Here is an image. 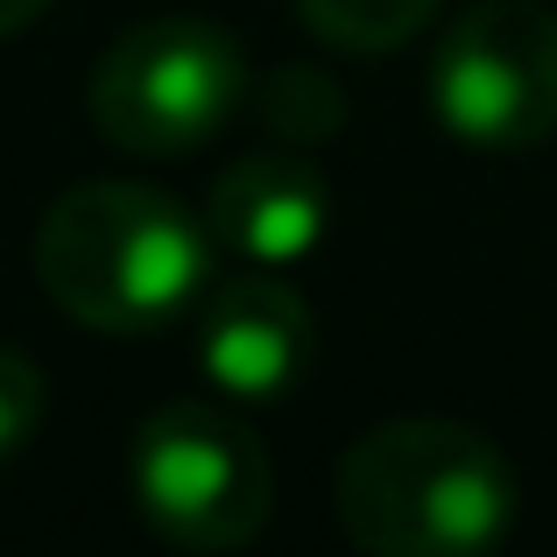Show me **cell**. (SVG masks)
<instances>
[{
	"instance_id": "5b68a950",
	"label": "cell",
	"mask_w": 557,
	"mask_h": 557,
	"mask_svg": "<svg viewBox=\"0 0 557 557\" xmlns=\"http://www.w3.org/2000/svg\"><path fill=\"white\" fill-rule=\"evenodd\" d=\"M431 121L480 156L557 135V14L544 0H473L431 50Z\"/></svg>"
},
{
	"instance_id": "ba28073f",
	"label": "cell",
	"mask_w": 557,
	"mask_h": 557,
	"mask_svg": "<svg viewBox=\"0 0 557 557\" xmlns=\"http://www.w3.org/2000/svg\"><path fill=\"white\" fill-rule=\"evenodd\" d=\"M437 8H445V0H297L311 36L332 42V50H346V57L403 50L409 36H423V28L437 22Z\"/></svg>"
},
{
	"instance_id": "277c9868",
	"label": "cell",
	"mask_w": 557,
	"mask_h": 557,
	"mask_svg": "<svg viewBox=\"0 0 557 557\" xmlns=\"http://www.w3.org/2000/svg\"><path fill=\"white\" fill-rule=\"evenodd\" d=\"M127 494L163 544L240 550L269 530L275 466L233 409L170 403L127 445Z\"/></svg>"
},
{
	"instance_id": "7a4b0ae2",
	"label": "cell",
	"mask_w": 557,
	"mask_h": 557,
	"mask_svg": "<svg viewBox=\"0 0 557 557\" xmlns=\"http://www.w3.org/2000/svg\"><path fill=\"white\" fill-rule=\"evenodd\" d=\"M339 530L368 557H480L522 522V480L487 431L451 417H395L339 459Z\"/></svg>"
},
{
	"instance_id": "30bf717a",
	"label": "cell",
	"mask_w": 557,
	"mask_h": 557,
	"mask_svg": "<svg viewBox=\"0 0 557 557\" xmlns=\"http://www.w3.org/2000/svg\"><path fill=\"white\" fill-rule=\"evenodd\" d=\"M42 409H50V388H42V368L22 354V346L0 339V466L36 437Z\"/></svg>"
},
{
	"instance_id": "8992f818",
	"label": "cell",
	"mask_w": 557,
	"mask_h": 557,
	"mask_svg": "<svg viewBox=\"0 0 557 557\" xmlns=\"http://www.w3.org/2000/svg\"><path fill=\"white\" fill-rule=\"evenodd\" d=\"M311 304L275 269H233L198 304V374L226 403H283L311 368Z\"/></svg>"
},
{
	"instance_id": "3957f363",
	"label": "cell",
	"mask_w": 557,
	"mask_h": 557,
	"mask_svg": "<svg viewBox=\"0 0 557 557\" xmlns=\"http://www.w3.org/2000/svg\"><path fill=\"white\" fill-rule=\"evenodd\" d=\"M247 107V50L219 22L156 14L107 42L92 71V127L121 156L205 149Z\"/></svg>"
},
{
	"instance_id": "8fae6325",
	"label": "cell",
	"mask_w": 557,
	"mask_h": 557,
	"mask_svg": "<svg viewBox=\"0 0 557 557\" xmlns=\"http://www.w3.org/2000/svg\"><path fill=\"white\" fill-rule=\"evenodd\" d=\"M50 8V0H0V36H14V28H28L36 14Z\"/></svg>"
},
{
	"instance_id": "6da1fadb",
	"label": "cell",
	"mask_w": 557,
	"mask_h": 557,
	"mask_svg": "<svg viewBox=\"0 0 557 557\" xmlns=\"http://www.w3.org/2000/svg\"><path fill=\"white\" fill-rule=\"evenodd\" d=\"M36 283L64 318L107 339L184 325L219 283V240L184 198L135 177L71 184L36 226Z\"/></svg>"
},
{
	"instance_id": "9c48e42d",
	"label": "cell",
	"mask_w": 557,
	"mask_h": 557,
	"mask_svg": "<svg viewBox=\"0 0 557 557\" xmlns=\"http://www.w3.org/2000/svg\"><path fill=\"white\" fill-rule=\"evenodd\" d=\"M255 107H261V127L283 135V141H297V149H318V141H332L346 127L339 85H332L325 71H311V64H283L269 85H261Z\"/></svg>"
},
{
	"instance_id": "52a82bcc",
	"label": "cell",
	"mask_w": 557,
	"mask_h": 557,
	"mask_svg": "<svg viewBox=\"0 0 557 557\" xmlns=\"http://www.w3.org/2000/svg\"><path fill=\"white\" fill-rule=\"evenodd\" d=\"M205 226L219 240V261L233 269H304L332 233V184L311 156L289 149H255L219 170L205 198Z\"/></svg>"
}]
</instances>
